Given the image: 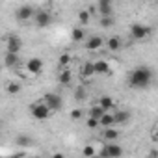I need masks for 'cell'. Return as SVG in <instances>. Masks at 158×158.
Segmentation results:
<instances>
[{"mask_svg": "<svg viewBox=\"0 0 158 158\" xmlns=\"http://www.w3.org/2000/svg\"><path fill=\"white\" fill-rule=\"evenodd\" d=\"M151 82H152L151 67L141 65V67H136L134 71H130V74H128V88H132V89H145L151 86Z\"/></svg>", "mask_w": 158, "mask_h": 158, "instance_id": "1", "label": "cell"}, {"mask_svg": "<svg viewBox=\"0 0 158 158\" xmlns=\"http://www.w3.org/2000/svg\"><path fill=\"white\" fill-rule=\"evenodd\" d=\"M50 108L45 104V102H37V104H34L32 108H30V114H32V117L34 119H37V121H45L48 115H50Z\"/></svg>", "mask_w": 158, "mask_h": 158, "instance_id": "2", "label": "cell"}, {"mask_svg": "<svg viewBox=\"0 0 158 158\" xmlns=\"http://www.w3.org/2000/svg\"><path fill=\"white\" fill-rule=\"evenodd\" d=\"M130 35L134 39H138V41H145V37L151 35V28L149 26H143L139 23H134V24H130Z\"/></svg>", "mask_w": 158, "mask_h": 158, "instance_id": "3", "label": "cell"}, {"mask_svg": "<svg viewBox=\"0 0 158 158\" xmlns=\"http://www.w3.org/2000/svg\"><path fill=\"white\" fill-rule=\"evenodd\" d=\"M121 154H123V149L114 141H108L101 151V156H104V158H115V156H121Z\"/></svg>", "mask_w": 158, "mask_h": 158, "instance_id": "4", "label": "cell"}, {"mask_svg": "<svg viewBox=\"0 0 158 158\" xmlns=\"http://www.w3.org/2000/svg\"><path fill=\"white\" fill-rule=\"evenodd\" d=\"M43 102H45L52 112H58V110H61V106H63V101H61L60 95H56V93H47V95L43 97Z\"/></svg>", "mask_w": 158, "mask_h": 158, "instance_id": "5", "label": "cell"}, {"mask_svg": "<svg viewBox=\"0 0 158 158\" xmlns=\"http://www.w3.org/2000/svg\"><path fill=\"white\" fill-rule=\"evenodd\" d=\"M34 15H35V10H34L32 6H21V8L15 11V17H17L19 21H23V23H24V21H30Z\"/></svg>", "mask_w": 158, "mask_h": 158, "instance_id": "6", "label": "cell"}, {"mask_svg": "<svg viewBox=\"0 0 158 158\" xmlns=\"http://www.w3.org/2000/svg\"><path fill=\"white\" fill-rule=\"evenodd\" d=\"M50 23H52V17H50L48 11H45V10L35 11V26H39V28H47Z\"/></svg>", "mask_w": 158, "mask_h": 158, "instance_id": "7", "label": "cell"}, {"mask_svg": "<svg viewBox=\"0 0 158 158\" xmlns=\"http://www.w3.org/2000/svg\"><path fill=\"white\" fill-rule=\"evenodd\" d=\"M26 69H28L30 74H39V73L43 71V60H39V58H32V60H28Z\"/></svg>", "mask_w": 158, "mask_h": 158, "instance_id": "8", "label": "cell"}, {"mask_svg": "<svg viewBox=\"0 0 158 158\" xmlns=\"http://www.w3.org/2000/svg\"><path fill=\"white\" fill-rule=\"evenodd\" d=\"M102 45H104V41H102V37H99V35H93V37H89V39L86 41V48L91 50V52L99 50Z\"/></svg>", "mask_w": 158, "mask_h": 158, "instance_id": "9", "label": "cell"}, {"mask_svg": "<svg viewBox=\"0 0 158 158\" xmlns=\"http://www.w3.org/2000/svg\"><path fill=\"white\" fill-rule=\"evenodd\" d=\"M21 47H23V41H21V37H17V35H11V37H8V52H17V54H19Z\"/></svg>", "mask_w": 158, "mask_h": 158, "instance_id": "10", "label": "cell"}, {"mask_svg": "<svg viewBox=\"0 0 158 158\" xmlns=\"http://www.w3.org/2000/svg\"><path fill=\"white\" fill-rule=\"evenodd\" d=\"M97 10L101 11V15H112V0H99Z\"/></svg>", "mask_w": 158, "mask_h": 158, "instance_id": "11", "label": "cell"}, {"mask_svg": "<svg viewBox=\"0 0 158 158\" xmlns=\"http://www.w3.org/2000/svg\"><path fill=\"white\" fill-rule=\"evenodd\" d=\"M121 136V132L117 128H112V127H104V139L106 141H117Z\"/></svg>", "mask_w": 158, "mask_h": 158, "instance_id": "12", "label": "cell"}, {"mask_svg": "<svg viewBox=\"0 0 158 158\" xmlns=\"http://www.w3.org/2000/svg\"><path fill=\"white\" fill-rule=\"evenodd\" d=\"M19 63V54L17 52H6L4 56V65L6 67H15Z\"/></svg>", "mask_w": 158, "mask_h": 158, "instance_id": "13", "label": "cell"}, {"mask_svg": "<svg viewBox=\"0 0 158 158\" xmlns=\"http://www.w3.org/2000/svg\"><path fill=\"white\" fill-rule=\"evenodd\" d=\"M71 78H73L71 71H69V69H61V73L58 74V82H60L61 86H69V84H71Z\"/></svg>", "mask_w": 158, "mask_h": 158, "instance_id": "14", "label": "cell"}, {"mask_svg": "<svg viewBox=\"0 0 158 158\" xmlns=\"http://www.w3.org/2000/svg\"><path fill=\"white\" fill-rule=\"evenodd\" d=\"M99 104L106 110V112H112L114 108H115V102H114V99L112 97H108V95H104V97H101L99 99Z\"/></svg>", "mask_w": 158, "mask_h": 158, "instance_id": "15", "label": "cell"}, {"mask_svg": "<svg viewBox=\"0 0 158 158\" xmlns=\"http://www.w3.org/2000/svg\"><path fill=\"white\" fill-rule=\"evenodd\" d=\"M95 73H97V74H108V73H110V65H108V61H104V60L95 61Z\"/></svg>", "mask_w": 158, "mask_h": 158, "instance_id": "16", "label": "cell"}, {"mask_svg": "<svg viewBox=\"0 0 158 158\" xmlns=\"http://www.w3.org/2000/svg\"><path fill=\"white\" fill-rule=\"evenodd\" d=\"M114 117H115V125H123V123H127L130 119V114L127 110H117L114 114Z\"/></svg>", "mask_w": 158, "mask_h": 158, "instance_id": "17", "label": "cell"}, {"mask_svg": "<svg viewBox=\"0 0 158 158\" xmlns=\"http://www.w3.org/2000/svg\"><path fill=\"white\" fill-rule=\"evenodd\" d=\"M108 48H110L112 52H117V50L121 48V39H119L117 35H112V37H108Z\"/></svg>", "mask_w": 158, "mask_h": 158, "instance_id": "18", "label": "cell"}, {"mask_svg": "<svg viewBox=\"0 0 158 158\" xmlns=\"http://www.w3.org/2000/svg\"><path fill=\"white\" fill-rule=\"evenodd\" d=\"M114 125H115V117H114V114L106 112V114L101 117V127H114Z\"/></svg>", "mask_w": 158, "mask_h": 158, "instance_id": "19", "label": "cell"}, {"mask_svg": "<svg viewBox=\"0 0 158 158\" xmlns=\"http://www.w3.org/2000/svg\"><path fill=\"white\" fill-rule=\"evenodd\" d=\"M15 143L19 145V147H32V143H34V139L30 138V136H26V134H21L17 139H15Z\"/></svg>", "mask_w": 158, "mask_h": 158, "instance_id": "20", "label": "cell"}, {"mask_svg": "<svg viewBox=\"0 0 158 158\" xmlns=\"http://www.w3.org/2000/svg\"><path fill=\"white\" fill-rule=\"evenodd\" d=\"M104 114H106V110H104L101 104H97V106H91V108H89V117H97V119H101Z\"/></svg>", "mask_w": 158, "mask_h": 158, "instance_id": "21", "label": "cell"}, {"mask_svg": "<svg viewBox=\"0 0 158 158\" xmlns=\"http://www.w3.org/2000/svg\"><path fill=\"white\" fill-rule=\"evenodd\" d=\"M82 74L88 78V76H93V74H97L95 73V63H91V61H88V63H84L82 65Z\"/></svg>", "mask_w": 158, "mask_h": 158, "instance_id": "22", "label": "cell"}, {"mask_svg": "<svg viewBox=\"0 0 158 158\" xmlns=\"http://www.w3.org/2000/svg\"><path fill=\"white\" fill-rule=\"evenodd\" d=\"M89 19H91L89 10H82L80 13H78V23L80 24H89Z\"/></svg>", "mask_w": 158, "mask_h": 158, "instance_id": "23", "label": "cell"}, {"mask_svg": "<svg viewBox=\"0 0 158 158\" xmlns=\"http://www.w3.org/2000/svg\"><path fill=\"white\" fill-rule=\"evenodd\" d=\"M86 97H88V91H86L84 86H78V88L74 89V99H76V101H84Z\"/></svg>", "mask_w": 158, "mask_h": 158, "instance_id": "24", "label": "cell"}, {"mask_svg": "<svg viewBox=\"0 0 158 158\" xmlns=\"http://www.w3.org/2000/svg\"><path fill=\"white\" fill-rule=\"evenodd\" d=\"M71 37H73L74 41H82V39H84V30H82V28H73Z\"/></svg>", "mask_w": 158, "mask_h": 158, "instance_id": "25", "label": "cell"}, {"mask_svg": "<svg viewBox=\"0 0 158 158\" xmlns=\"http://www.w3.org/2000/svg\"><path fill=\"white\" fill-rule=\"evenodd\" d=\"M69 63H71V56H69L67 52H65V54H61V56H60V60H58V65H60L61 69H65Z\"/></svg>", "mask_w": 158, "mask_h": 158, "instance_id": "26", "label": "cell"}, {"mask_svg": "<svg viewBox=\"0 0 158 158\" xmlns=\"http://www.w3.org/2000/svg\"><path fill=\"white\" fill-rule=\"evenodd\" d=\"M114 24V19H112V15H104L102 19H101V26L102 28H110Z\"/></svg>", "mask_w": 158, "mask_h": 158, "instance_id": "27", "label": "cell"}, {"mask_svg": "<svg viewBox=\"0 0 158 158\" xmlns=\"http://www.w3.org/2000/svg\"><path fill=\"white\" fill-rule=\"evenodd\" d=\"M21 91V86L17 84V82H11V84H8V93L10 95H17Z\"/></svg>", "mask_w": 158, "mask_h": 158, "instance_id": "28", "label": "cell"}, {"mask_svg": "<svg viewBox=\"0 0 158 158\" xmlns=\"http://www.w3.org/2000/svg\"><path fill=\"white\" fill-rule=\"evenodd\" d=\"M82 154H84V156H95V149H93L91 145H86V147L82 149Z\"/></svg>", "mask_w": 158, "mask_h": 158, "instance_id": "29", "label": "cell"}, {"mask_svg": "<svg viewBox=\"0 0 158 158\" xmlns=\"http://www.w3.org/2000/svg\"><path fill=\"white\" fill-rule=\"evenodd\" d=\"M80 117H82V110H78V108H76V110H73V112H71V119H73V121L80 119Z\"/></svg>", "mask_w": 158, "mask_h": 158, "instance_id": "30", "label": "cell"}, {"mask_svg": "<svg viewBox=\"0 0 158 158\" xmlns=\"http://www.w3.org/2000/svg\"><path fill=\"white\" fill-rule=\"evenodd\" d=\"M149 156H158V151H149Z\"/></svg>", "mask_w": 158, "mask_h": 158, "instance_id": "31", "label": "cell"}, {"mask_svg": "<svg viewBox=\"0 0 158 158\" xmlns=\"http://www.w3.org/2000/svg\"><path fill=\"white\" fill-rule=\"evenodd\" d=\"M154 139L158 141V128H156V132H154Z\"/></svg>", "mask_w": 158, "mask_h": 158, "instance_id": "32", "label": "cell"}]
</instances>
